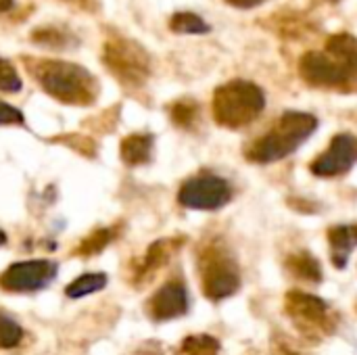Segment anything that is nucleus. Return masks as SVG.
I'll return each mask as SVG.
<instances>
[{
	"label": "nucleus",
	"mask_w": 357,
	"mask_h": 355,
	"mask_svg": "<svg viewBox=\"0 0 357 355\" xmlns=\"http://www.w3.org/2000/svg\"><path fill=\"white\" fill-rule=\"evenodd\" d=\"M232 186L215 174H199L188 178L178 192V203L186 209L215 211L232 201Z\"/></svg>",
	"instance_id": "obj_8"
},
{
	"label": "nucleus",
	"mask_w": 357,
	"mask_h": 355,
	"mask_svg": "<svg viewBox=\"0 0 357 355\" xmlns=\"http://www.w3.org/2000/svg\"><path fill=\"white\" fill-rule=\"evenodd\" d=\"M59 272L52 259H27L8 266L0 276V289L6 293H36L48 287Z\"/></svg>",
	"instance_id": "obj_9"
},
{
	"label": "nucleus",
	"mask_w": 357,
	"mask_h": 355,
	"mask_svg": "<svg viewBox=\"0 0 357 355\" xmlns=\"http://www.w3.org/2000/svg\"><path fill=\"white\" fill-rule=\"evenodd\" d=\"M272 355H303V352H299L287 337L276 335L272 339Z\"/></svg>",
	"instance_id": "obj_26"
},
{
	"label": "nucleus",
	"mask_w": 357,
	"mask_h": 355,
	"mask_svg": "<svg viewBox=\"0 0 357 355\" xmlns=\"http://www.w3.org/2000/svg\"><path fill=\"white\" fill-rule=\"evenodd\" d=\"M153 146H155L153 134H146V132L130 134L121 140V146H119L121 161L130 167L146 165L153 157Z\"/></svg>",
	"instance_id": "obj_15"
},
{
	"label": "nucleus",
	"mask_w": 357,
	"mask_h": 355,
	"mask_svg": "<svg viewBox=\"0 0 357 355\" xmlns=\"http://www.w3.org/2000/svg\"><path fill=\"white\" fill-rule=\"evenodd\" d=\"M213 119L228 130H241L253 123L266 109L264 90L249 80H230L213 92Z\"/></svg>",
	"instance_id": "obj_4"
},
{
	"label": "nucleus",
	"mask_w": 357,
	"mask_h": 355,
	"mask_svg": "<svg viewBox=\"0 0 357 355\" xmlns=\"http://www.w3.org/2000/svg\"><path fill=\"white\" fill-rule=\"evenodd\" d=\"M270 21H272L270 29L276 31L278 36L287 38V40L305 38V36H312L318 31V25L310 17L295 13V10H287V13H280L276 17H270Z\"/></svg>",
	"instance_id": "obj_14"
},
{
	"label": "nucleus",
	"mask_w": 357,
	"mask_h": 355,
	"mask_svg": "<svg viewBox=\"0 0 357 355\" xmlns=\"http://www.w3.org/2000/svg\"><path fill=\"white\" fill-rule=\"evenodd\" d=\"M184 243H186L184 236H169V239H159V241H155V243L146 249V253H144L142 262L138 264V268L134 270V282H136L138 287L144 285V282H149L163 266L169 264V259L182 249Z\"/></svg>",
	"instance_id": "obj_12"
},
{
	"label": "nucleus",
	"mask_w": 357,
	"mask_h": 355,
	"mask_svg": "<svg viewBox=\"0 0 357 355\" xmlns=\"http://www.w3.org/2000/svg\"><path fill=\"white\" fill-rule=\"evenodd\" d=\"M29 38L38 46L50 48V50H69V48H77V44H79L75 33H71L69 29L56 27V25H40L38 29L31 31Z\"/></svg>",
	"instance_id": "obj_17"
},
{
	"label": "nucleus",
	"mask_w": 357,
	"mask_h": 355,
	"mask_svg": "<svg viewBox=\"0 0 357 355\" xmlns=\"http://www.w3.org/2000/svg\"><path fill=\"white\" fill-rule=\"evenodd\" d=\"M4 243H6V232H4V230L0 228V247H2Z\"/></svg>",
	"instance_id": "obj_29"
},
{
	"label": "nucleus",
	"mask_w": 357,
	"mask_h": 355,
	"mask_svg": "<svg viewBox=\"0 0 357 355\" xmlns=\"http://www.w3.org/2000/svg\"><path fill=\"white\" fill-rule=\"evenodd\" d=\"M21 88H23V80H21L17 67L8 59L0 56V92L15 94Z\"/></svg>",
	"instance_id": "obj_24"
},
{
	"label": "nucleus",
	"mask_w": 357,
	"mask_h": 355,
	"mask_svg": "<svg viewBox=\"0 0 357 355\" xmlns=\"http://www.w3.org/2000/svg\"><path fill=\"white\" fill-rule=\"evenodd\" d=\"M328 243L333 264L343 270L349 262L351 251L357 247V224H339L328 228Z\"/></svg>",
	"instance_id": "obj_13"
},
{
	"label": "nucleus",
	"mask_w": 357,
	"mask_h": 355,
	"mask_svg": "<svg viewBox=\"0 0 357 355\" xmlns=\"http://www.w3.org/2000/svg\"><path fill=\"white\" fill-rule=\"evenodd\" d=\"M316 130H318L316 115L303 111H287L264 136H259L247 146L245 157L251 163H259V165L282 161L284 157L293 155L303 142H307Z\"/></svg>",
	"instance_id": "obj_3"
},
{
	"label": "nucleus",
	"mask_w": 357,
	"mask_h": 355,
	"mask_svg": "<svg viewBox=\"0 0 357 355\" xmlns=\"http://www.w3.org/2000/svg\"><path fill=\"white\" fill-rule=\"evenodd\" d=\"M220 341L211 335H188L180 345L182 355H220Z\"/></svg>",
	"instance_id": "obj_21"
},
{
	"label": "nucleus",
	"mask_w": 357,
	"mask_h": 355,
	"mask_svg": "<svg viewBox=\"0 0 357 355\" xmlns=\"http://www.w3.org/2000/svg\"><path fill=\"white\" fill-rule=\"evenodd\" d=\"M67 2H75V4H84V6H86L90 0H67Z\"/></svg>",
	"instance_id": "obj_30"
},
{
	"label": "nucleus",
	"mask_w": 357,
	"mask_h": 355,
	"mask_svg": "<svg viewBox=\"0 0 357 355\" xmlns=\"http://www.w3.org/2000/svg\"><path fill=\"white\" fill-rule=\"evenodd\" d=\"M15 8V0H0V13H8Z\"/></svg>",
	"instance_id": "obj_28"
},
{
	"label": "nucleus",
	"mask_w": 357,
	"mask_h": 355,
	"mask_svg": "<svg viewBox=\"0 0 357 355\" xmlns=\"http://www.w3.org/2000/svg\"><path fill=\"white\" fill-rule=\"evenodd\" d=\"M190 310L188 291L182 280L165 282L146 303V314L155 322H169L186 316Z\"/></svg>",
	"instance_id": "obj_11"
},
{
	"label": "nucleus",
	"mask_w": 357,
	"mask_h": 355,
	"mask_svg": "<svg viewBox=\"0 0 357 355\" xmlns=\"http://www.w3.org/2000/svg\"><path fill=\"white\" fill-rule=\"evenodd\" d=\"M27 71L38 86L63 105L88 107L98 98L100 84L86 67L63 59H29L23 56Z\"/></svg>",
	"instance_id": "obj_2"
},
{
	"label": "nucleus",
	"mask_w": 357,
	"mask_h": 355,
	"mask_svg": "<svg viewBox=\"0 0 357 355\" xmlns=\"http://www.w3.org/2000/svg\"><path fill=\"white\" fill-rule=\"evenodd\" d=\"M113 239H115V230L113 228H98V230H94L92 234H88L79 243V247L75 249V255H79V257H92V255L100 253Z\"/></svg>",
	"instance_id": "obj_22"
},
{
	"label": "nucleus",
	"mask_w": 357,
	"mask_h": 355,
	"mask_svg": "<svg viewBox=\"0 0 357 355\" xmlns=\"http://www.w3.org/2000/svg\"><path fill=\"white\" fill-rule=\"evenodd\" d=\"M284 312L293 320L299 335L312 343H320L322 339L331 337L339 324L337 314L331 310V305L324 299L303 291L287 293Z\"/></svg>",
	"instance_id": "obj_7"
},
{
	"label": "nucleus",
	"mask_w": 357,
	"mask_h": 355,
	"mask_svg": "<svg viewBox=\"0 0 357 355\" xmlns=\"http://www.w3.org/2000/svg\"><path fill=\"white\" fill-rule=\"evenodd\" d=\"M284 268L291 276H295L301 282H312L320 285L324 278L320 262L310 253V251H295L284 259Z\"/></svg>",
	"instance_id": "obj_16"
},
{
	"label": "nucleus",
	"mask_w": 357,
	"mask_h": 355,
	"mask_svg": "<svg viewBox=\"0 0 357 355\" xmlns=\"http://www.w3.org/2000/svg\"><path fill=\"white\" fill-rule=\"evenodd\" d=\"M169 29L174 33H182V36H201V33H209L211 27L205 19H201L197 13L190 10H180L174 13L169 19Z\"/></svg>",
	"instance_id": "obj_18"
},
{
	"label": "nucleus",
	"mask_w": 357,
	"mask_h": 355,
	"mask_svg": "<svg viewBox=\"0 0 357 355\" xmlns=\"http://www.w3.org/2000/svg\"><path fill=\"white\" fill-rule=\"evenodd\" d=\"M230 6H234V8H241V10H251V8H257V6H261V4H266V2H270V0H226Z\"/></svg>",
	"instance_id": "obj_27"
},
{
	"label": "nucleus",
	"mask_w": 357,
	"mask_h": 355,
	"mask_svg": "<svg viewBox=\"0 0 357 355\" xmlns=\"http://www.w3.org/2000/svg\"><path fill=\"white\" fill-rule=\"evenodd\" d=\"M197 268L203 295L209 301H224L241 291V268L222 241L213 239L199 249Z\"/></svg>",
	"instance_id": "obj_5"
},
{
	"label": "nucleus",
	"mask_w": 357,
	"mask_h": 355,
	"mask_svg": "<svg viewBox=\"0 0 357 355\" xmlns=\"http://www.w3.org/2000/svg\"><path fill=\"white\" fill-rule=\"evenodd\" d=\"M102 65L126 88H142L153 71L149 50L121 33H111L102 44Z\"/></svg>",
	"instance_id": "obj_6"
},
{
	"label": "nucleus",
	"mask_w": 357,
	"mask_h": 355,
	"mask_svg": "<svg viewBox=\"0 0 357 355\" xmlns=\"http://www.w3.org/2000/svg\"><path fill=\"white\" fill-rule=\"evenodd\" d=\"M23 341V328L6 314L0 312V349H13Z\"/></svg>",
	"instance_id": "obj_23"
},
{
	"label": "nucleus",
	"mask_w": 357,
	"mask_h": 355,
	"mask_svg": "<svg viewBox=\"0 0 357 355\" xmlns=\"http://www.w3.org/2000/svg\"><path fill=\"white\" fill-rule=\"evenodd\" d=\"M318 2H324V4H337V2H341V0H318Z\"/></svg>",
	"instance_id": "obj_31"
},
{
	"label": "nucleus",
	"mask_w": 357,
	"mask_h": 355,
	"mask_svg": "<svg viewBox=\"0 0 357 355\" xmlns=\"http://www.w3.org/2000/svg\"><path fill=\"white\" fill-rule=\"evenodd\" d=\"M201 107L195 98H180L169 107V119L182 130H192L199 121Z\"/></svg>",
	"instance_id": "obj_19"
},
{
	"label": "nucleus",
	"mask_w": 357,
	"mask_h": 355,
	"mask_svg": "<svg viewBox=\"0 0 357 355\" xmlns=\"http://www.w3.org/2000/svg\"><path fill=\"white\" fill-rule=\"evenodd\" d=\"M357 163V136L354 134H337L328 149L318 155L310 169L318 178H337L347 174Z\"/></svg>",
	"instance_id": "obj_10"
},
{
	"label": "nucleus",
	"mask_w": 357,
	"mask_h": 355,
	"mask_svg": "<svg viewBox=\"0 0 357 355\" xmlns=\"http://www.w3.org/2000/svg\"><path fill=\"white\" fill-rule=\"evenodd\" d=\"M105 287H107V274H102V272L84 274V276L75 278V280L67 287L65 295H67L69 299H82V297H88V295H92V293L102 291Z\"/></svg>",
	"instance_id": "obj_20"
},
{
	"label": "nucleus",
	"mask_w": 357,
	"mask_h": 355,
	"mask_svg": "<svg viewBox=\"0 0 357 355\" xmlns=\"http://www.w3.org/2000/svg\"><path fill=\"white\" fill-rule=\"evenodd\" d=\"M23 121L25 117L17 107L0 100V126H23Z\"/></svg>",
	"instance_id": "obj_25"
},
{
	"label": "nucleus",
	"mask_w": 357,
	"mask_h": 355,
	"mask_svg": "<svg viewBox=\"0 0 357 355\" xmlns=\"http://www.w3.org/2000/svg\"><path fill=\"white\" fill-rule=\"evenodd\" d=\"M305 84L337 92H357V38L335 33L322 48L307 50L299 61Z\"/></svg>",
	"instance_id": "obj_1"
}]
</instances>
